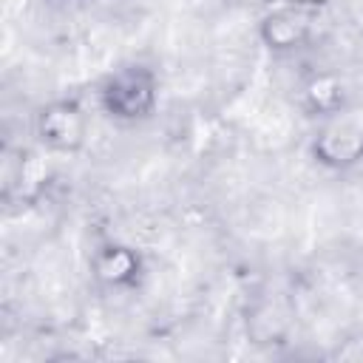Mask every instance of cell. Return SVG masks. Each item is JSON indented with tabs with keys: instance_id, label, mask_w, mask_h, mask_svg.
Wrapping results in <instances>:
<instances>
[{
	"instance_id": "cell-1",
	"label": "cell",
	"mask_w": 363,
	"mask_h": 363,
	"mask_svg": "<svg viewBox=\"0 0 363 363\" xmlns=\"http://www.w3.org/2000/svg\"><path fill=\"white\" fill-rule=\"evenodd\" d=\"M159 79L153 68L130 62L116 68L99 85V105L116 122H142L156 111Z\"/></svg>"
},
{
	"instance_id": "cell-2",
	"label": "cell",
	"mask_w": 363,
	"mask_h": 363,
	"mask_svg": "<svg viewBox=\"0 0 363 363\" xmlns=\"http://www.w3.org/2000/svg\"><path fill=\"white\" fill-rule=\"evenodd\" d=\"M312 156L329 170H346L363 162V102H346L323 116L312 139Z\"/></svg>"
},
{
	"instance_id": "cell-3",
	"label": "cell",
	"mask_w": 363,
	"mask_h": 363,
	"mask_svg": "<svg viewBox=\"0 0 363 363\" xmlns=\"http://www.w3.org/2000/svg\"><path fill=\"white\" fill-rule=\"evenodd\" d=\"M318 20H320L318 0H286L261 17L258 34L264 45L272 51H295L315 37Z\"/></svg>"
},
{
	"instance_id": "cell-4",
	"label": "cell",
	"mask_w": 363,
	"mask_h": 363,
	"mask_svg": "<svg viewBox=\"0 0 363 363\" xmlns=\"http://www.w3.org/2000/svg\"><path fill=\"white\" fill-rule=\"evenodd\" d=\"M34 133L48 153L74 156L88 142V113L74 99H54L37 113Z\"/></svg>"
},
{
	"instance_id": "cell-5",
	"label": "cell",
	"mask_w": 363,
	"mask_h": 363,
	"mask_svg": "<svg viewBox=\"0 0 363 363\" xmlns=\"http://www.w3.org/2000/svg\"><path fill=\"white\" fill-rule=\"evenodd\" d=\"M91 272L102 286L125 289L142 275V258L125 244H105L91 255Z\"/></svg>"
},
{
	"instance_id": "cell-6",
	"label": "cell",
	"mask_w": 363,
	"mask_h": 363,
	"mask_svg": "<svg viewBox=\"0 0 363 363\" xmlns=\"http://www.w3.org/2000/svg\"><path fill=\"white\" fill-rule=\"evenodd\" d=\"M306 102H309V108H312L315 113H320V116L337 111L340 105H346L340 79L332 77V74H320V77H315V79L306 85Z\"/></svg>"
}]
</instances>
